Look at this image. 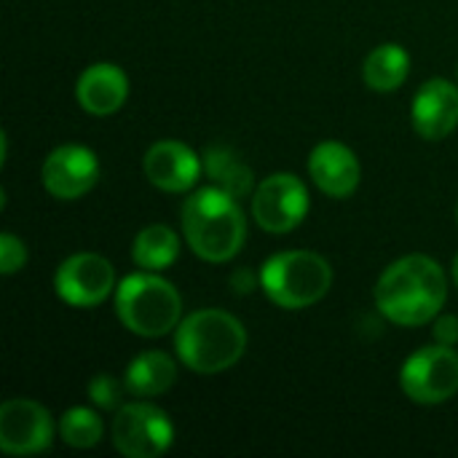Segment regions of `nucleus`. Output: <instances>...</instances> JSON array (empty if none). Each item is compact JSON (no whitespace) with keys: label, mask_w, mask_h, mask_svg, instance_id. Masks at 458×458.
<instances>
[{"label":"nucleus","mask_w":458,"mask_h":458,"mask_svg":"<svg viewBox=\"0 0 458 458\" xmlns=\"http://www.w3.org/2000/svg\"><path fill=\"white\" fill-rule=\"evenodd\" d=\"M448 301V276L429 255L394 260L376 282L378 311L403 327H421L435 319Z\"/></svg>","instance_id":"1"},{"label":"nucleus","mask_w":458,"mask_h":458,"mask_svg":"<svg viewBox=\"0 0 458 458\" xmlns=\"http://www.w3.org/2000/svg\"><path fill=\"white\" fill-rule=\"evenodd\" d=\"M182 236L193 255L207 263H228L247 239V220L239 199L209 185L182 204Z\"/></svg>","instance_id":"2"},{"label":"nucleus","mask_w":458,"mask_h":458,"mask_svg":"<svg viewBox=\"0 0 458 458\" xmlns=\"http://www.w3.org/2000/svg\"><path fill=\"white\" fill-rule=\"evenodd\" d=\"M174 352L188 370L199 376H217L244 357L247 330L223 309H201L177 325Z\"/></svg>","instance_id":"3"},{"label":"nucleus","mask_w":458,"mask_h":458,"mask_svg":"<svg viewBox=\"0 0 458 458\" xmlns=\"http://www.w3.org/2000/svg\"><path fill=\"white\" fill-rule=\"evenodd\" d=\"M115 314L129 333L140 338H161L182 322V298L177 287L156 271H140L118 282Z\"/></svg>","instance_id":"4"},{"label":"nucleus","mask_w":458,"mask_h":458,"mask_svg":"<svg viewBox=\"0 0 458 458\" xmlns=\"http://www.w3.org/2000/svg\"><path fill=\"white\" fill-rule=\"evenodd\" d=\"M260 287L271 303L301 311L319 303L333 287L330 263L309 250H290L268 258L260 268Z\"/></svg>","instance_id":"5"},{"label":"nucleus","mask_w":458,"mask_h":458,"mask_svg":"<svg viewBox=\"0 0 458 458\" xmlns=\"http://www.w3.org/2000/svg\"><path fill=\"white\" fill-rule=\"evenodd\" d=\"M110 435L121 456L158 458L174 443V424L150 403H129L118 408Z\"/></svg>","instance_id":"6"},{"label":"nucleus","mask_w":458,"mask_h":458,"mask_svg":"<svg viewBox=\"0 0 458 458\" xmlns=\"http://www.w3.org/2000/svg\"><path fill=\"white\" fill-rule=\"evenodd\" d=\"M400 386L419 405H440L458 394V352L454 346H427L405 360Z\"/></svg>","instance_id":"7"},{"label":"nucleus","mask_w":458,"mask_h":458,"mask_svg":"<svg viewBox=\"0 0 458 458\" xmlns=\"http://www.w3.org/2000/svg\"><path fill=\"white\" fill-rule=\"evenodd\" d=\"M250 209L263 231L290 233L309 215V191L295 174L279 172L258 182Z\"/></svg>","instance_id":"8"},{"label":"nucleus","mask_w":458,"mask_h":458,"mask_svg":"<svg viewBox=\"0 0 458 458\" xmlns=\"http://www.w3.org/2000/svg\"><path fill=\"white\" fill-rule=\"evenodd\" d=\"M54 290L67 306L94 309L115 290L113 263L97 252H78L56 268Z\"/></svg>","instance_id":"9"},{"label":"nucleus","mask_w":458,"mask_h":458,"mask_svg":"<svg viewBox=\"0 0 458 458\" xmlns=\"http://www.w3.org/2000/svg\"><path fill=\"white\" fill-rule=\"evenodd\" d=\"M54 440L51 413L35 400H5L0 405V451L8 456L43 454Z\"/></svg>","instance_id":"10"},{"label":"nucleus","mask_w":458,"mask_h":458,"mask_svg":"<svg viewBox=\"0 0 458 458\" xmlns=\"http://www.w3.org/2000/svg\"><path fill=\"white\" fill-rule=\"evenodd\" d=\"M40 180L54 199L75 201L97 185L99 158L86 145H59L46 156Z\"/></svg>","instance_id":"11"},{"label":"nucleus","mask_w":458,"mask_h":458,"mask_svg":"<svg viewBox=\"0 0 458 458\" xmlns=\"http://www.w3.org/2000/svg\"><path fill=\"white\" fill-rule=\"evenodd\" d=\"M142 172L158 191L166 193H188L196 188L199 177L204 174L201 156L193 153L180 140H161L148 148L142 158Z\"/></svg>","instance_id":"12"},{"label":"nucleus","mask_w":458,"mask_h":458,"mask_svg":"<svg viewBox=\"0 0 458 458\" xmlns=\"http://www.w3.org/2000/svg\"><path fill=\"white\" fill-rule=\"evenodd\" d=\"M309 174L314 185L330 199H346L360 188L362 166L354 150L338 140L319 142L309 156Z\"/></svg>","instance_id":"13"},{"label":"nucleus","mask_w":458,"mask_h":458,"mask_svg":"<svg viewBox=\"0 0 458 458\" xmlns=\"http://www.w3.org/2000/svg\"><path fill=\"white\" fill-rule=\"evenodd\" d=\"M411 118L424 140H445L458 126V86L445 78L427 81L413 99Z\"/></svg>","instance_id":"14"},{"label":"nucleus","mask_w":458,"mask_h":458,"mask_svg":"<svg viewBox=\"0 0 458 458\" xmlns=\"http://www.w3.org/2000/svg\"><path fill=\"white\" fill-rule=\"evenodd\" d=\"M126 97H129V78L118 64H110V62L86 67L75 83L78 105L89 115H97V118L118 113Z\"/></svg>","instance_id":"15"},{"label":"nucleus","mask_w":458,"mask_h":458,"mask_svg":"<svg viewBox=\"0 0 458 458\" xmlns=\"http://www.w3.org/2000/svg\"><path fill=\"white\" fill-rule=\"evenodd\" d=\"M177 381V362L166 352H142L137 354L123 376L126 392L140 397V400H153L166 394Z\"/></svg>","instance_id":"16"},{"label":"nucleus","mask_w":458,"mask_h":458,"mask_svg":"<svg viewBox=\"0 0 458 458\" xmlns=\"http://www.w3.org/2000/svg\"><path fill=\"white\" fill-rule=\"evenodd\" d=\"M201 161H204V174L215 188L225 191L233 199H247L250 193H255L252 169L231 148L212 145L204 150Z\"/></svg>","instance_id":"17"},{"label":"nucleus","mask_w":458,"mask_h":458,"mask_svg":"<svg viewBox=\"0 0 458 458\" xmlns=\"http://www.w3.org/2000/svg\"><path fill=\"white\" fill-rule=\"evenodd\" d=\"M411 72V56L400 43H381L376 46L362 62V81L373 91H394L405 83Z\"/></svg>","instance_id":"18"},{"label":"nucleus","mask_w":458,"mask_h":458,"mask_svg":"<svg viewBox=\"0 0 458 458\" xmlns=\"http://www.w3.org/2000/svg\"><path fill=\"white\" fill-rule=\"evenodd\" d=\"M177 255H180V239L164 223H153L142 228L131 244V260L142 271H164L177 260Z\"/></svg>","instance_id":"19"},{"label":"nucleus","mask_w":458,"mask_h":458,"mask_svg":"<svg viewBox=\"0 0 458 458\" xmlns=\"http://www.w3.org/2000/svg\"><path fill=\"white\" fill-rule=\"evenodd\" d=\"M102 435H105L102 416L91 408H83V405L70 408L59 421V437L70 448H78V451L94 448L102 440Z\"/></svg>","instance_id":"20"},{"label":"nucleus","mask_w":458,"mask_h":458,"mask_svg":"<svg viewBox=\"0 0 458 458\" xmlns=\"http://www.w3.org/2000/svg\"><path fill=\"white\" fill-rule=\"evenodd\" d=\"M123 389H126V384H118L113 376L99 373L89 381V400L99 411H115L123 400Z\"/></svg>","instance_id":"21"},{"label":"nucleus","mask_w":458,"mask_h":458,"mask_svg":"<svg viewBox=\"0 0 458 458\" xmlns=\"http://www.w3.org/2000/svg\"><path fill=\"white\" fill-rule=\"evenodd\" d=\"M27 266V247L19 236L13 233H0V274L11 276Z\"/></svg>","instance_id":"22"},{"label":"nucleus","mask_w":458,"mask_h":458,"mask_svg":"<svg viewBox=\"0 0 458 458\" xmlns=\"http://www.w3.org/2000/svg\"><path fill=\"white\" fill-rule=\"evenodd\" d=\"M435 341L440 346H456L458 344V317L454 314H443L435 322Z\"/></svg>","instance_id":"23"},{"label":"nucleus","mask_w":458,"mask_h":458,"mask_svg":"<svg viewBox=\"0 0 458 458\" xmlns=\"http://www.w3.org/2000/svg\"><path fill=\"white\" fill-rule=\"evenodd\" d=\"M451 274H454V284L458 287V255L456 260H454V266H451Z\"/></svg>","instance_id":"24"}]
</instances>
